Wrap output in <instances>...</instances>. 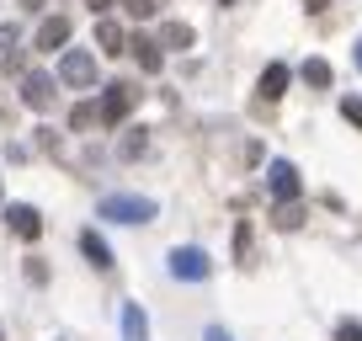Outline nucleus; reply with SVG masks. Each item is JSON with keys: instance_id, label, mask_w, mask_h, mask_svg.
<instances>
[{"instance_id": "nucleus-1", "label": "nucleus", "mask_w": 362, "mask_h": 341, "mask_svg": "<svg viewBox=\"0 0 362 341\" xmlns=\"http://www.w3.org/2000/svg\"><path fill=\"white\" fill-rule=\"evenodd\" d=\"M96 219H112V224H149L155 219V197H134V192H112L96 203Z\"/></svg>"}, {"instance_id": "nucleus-2", "label": "nucleus", "mask_w": 362, "mask_h": 341, "mask_svg": "<svg viewBox=\"0 0 362 341\" xmlns=\"http://www.w3.org/2000/svg\"><path fill=\"white\" fill-rule=\"evenodd\" d=\"M134 102H139V86H134V80H112V86L102 91V102H96V117H102L107 128H123L128 112H134Z\"/></svg>"}, {"instance_id": "nucleus-3", "label": "nucleus", "mask_w": 362, "mask_h": 341, "mask_svg": "<svg viewBox=\"0 0 362 341\" xmlns=\"http://www.w3.org/2000/svg\"><path fill=\"white\" fill-rule=\"evenodd\" d=\"M208 272H214L208 250H197V245H176L170 250V277H176V283H203Z\"/></svg>"}, {"instance_id": "nucleus-4", "label": "nucleus", "mask_w": 362, "mask_h": 341, "mask_svg": "<svg viewBox=\"0 0 362 341\" xmlns=\"http://www.w3.org/2000/svg\"><path fill=\"white\" fill-rule=\"evenodd\" d=\"M59 80H64V86H75V91L96 86V54H90V48H69V54L59 59Z\"/></svg>"}, {"instance_id": "nucleus-5", "label": "nucleus", "mask_w": 362, "mask_h": 341, "mask_svg": "<svg viewBox=\"0 0 362 341\" xmlns=\"http://www.w3.org/2000/svg\"><path fill=\"white\" fill-rule=\"evenodd\" d=\"M267 192L277 197V203H298L304 182H298V166H293V160H272V166H267Z\"/></svg>"}, {"instance_id": "nucleus-6", "label": "nucleus", "mask_w": 362, "mask_h": 341, "mask_svg": "<svg viewBox=\"0 0 362 341\" xmlns=\"http://www.w3.org/2000/svg\"><path fill=\"white\" fill-rule=\"evenodd\" d=\"M6 224H11V235L27 240V245L43 235V214H37L33 203H6Z\"/></svg>"}, {"instance_id": "nucleus-7", "label": "nucleus", "mask_w": 362, "mask_h": 341, "mask_svg": "<svg viewBox=\"0 0 362 341\" xmlns=\"http://www.w3.org/2000/svg\"><path fill=\"white\" fill-rule=\"evenodd\" d=\"M22 102L33 107V112H48V107H54V80H48L43 69H33V75H22Z\"/></svg>"}, {"instance_id": "nucleus-8", "label": "nucleus", "mask_w": 362, "mask_h": 341, "mask_svg": "<svg viewBox=\"0 0 362 341\" xmlns=\"http://www.w3.org/2000/svg\"><path fill=\"white\" fill-rule=\"evenodd\" d=\"M96 48H102L107 59H117V54H128V33L112 22V16H96Z\"/></svg>"}, {"instance_id": "nucleus-9", "label": "nucleus", "mask_w": 362, "mask_h": 341, "mask_svg": "<svg viewBox=\"0 0 362 341\" xmlns=\"http://www.w3.org/2000/svg\"><path fill=\"white\" fill-rule=\"evenodd\" d=\"M80 250H86V262L96 267V272H112V245H107L102 235H96V229H80Z\"/></svg>"}, {"instance_id": "nucleus-10", "label": "nucleus", "mask_w": 362, "mask_h": 341, "mask_svg": "<svg viewBox=\"0 0 362 341\" xmlns=\"http://www.w3.org/2000/svg\"><path fill=\"white\" fill-rule=\"evenodd\" d=\"M128 54H134L139 59V69H144V75H155V69L160 64H165V54H160V37H128Z\"/></svg>"}, {"instance_id": "nucleus-11", "label": "nucleus", "mask_w": 362, "mask_h": 341, "mask_svg": "<svg viewBox=\"0 0 362 341\" xmlns=\"http://www.w3.org/2000/svg\"><path fill=\"white\" fill-rule=\"evenodd\" d=\"M64 43H69V16H48V22L37 27V48L54 54V48H64Z\"/></svg>"}, {"instance_id": "nucleus-12", "label": "nucleus", "mask_w": 362, "mask_h": 341, "mask_svg": "<svg viewBox=\"0 0 362 341\" xmlns=\"http://www.w3.org/2000/svg\"><path fill=\"white\" fill-rule=\"evenodd\" d=\"M288 80H293V69H288V64H267V69H261V96H267V102L288 96Z\"/></svg>"}, {"instance_id": "nucleus-13", "label": "nucleus", "mask_w": 362, "mask_h": 341, "mask_svg": "<svg viewBox=\"0 0 362 341\" xmlns=\"http://www.w3.org/2000/svg\"><path fill=\"white\" fill-rule=\"evenodd\" d=\"M235 262L240 267H256V229H250V219H240V224H235Z\"/></svg>"}, {"instance_id": "nucleus-14", "label": "nucleus", "mask_w": 362, "mask_h": 341, "mask_svg": "<svg viewBox=\"0 0 362 341\" xmlns=\"http://www.w3.org/2000/svg\"><path fill=\"white\" fill-rule=\"evenodd\" d=\"M123 341H149V320L139 304H123Z\"/></svg>"}, {"instance_id": "nucleus-15", "label": "nucleus", "mask_w": 362, "mask_h": 341, "mask_svg": "<svg viewBox=\"0 0 362 341\" xmlns=\"http://www.w3.org/2000/svg\"><path fill=\"white\" fill-rule=\"evenodd\" d=\"M192 43H197V33L187 22H165L160 27V48H192Z\"/></svg>"}, {"instance_id": "nucleus-16", "label": "nucleus", "mask_w": 362, "mask_h": 341, "mask_svg": "<svg viewBox=\"0 0 362 341\" xmlns=\"http://www.w3.org/2000/svg\"><path fill=\"white\" fill-rule=\"evenodd\" d=\"M298 75H304V86H315V91H325V86H330V64H325V59H304Z\"/></svg>"}, {"instance_id": "nucleus-17", "label": "nucleus", "mask_w": 362, "mask_h": 341, "mask_svg": "<svg viewBox=\"0 0 362 341\" xmlns=\"http://www.w3.org/2000/svg\"><path fill=\"white\" fill-rule=\"evenodd\" d=\"M304 224V208L298 203H277V229H298Z\"/></svg>"}, {"instance_id": "nucleus-18", "label": "nucleus", "mask_w": 362, "mask_h": 341, "mask_svg": "<svg viewBox=\"0 0 362 341\" xmlns=\"http://www.w3.org/2000/svg\"><path fill=\"white\" fill-rule=\"evenodd\" d=\"M144 144H149V139H144V128H139V134H128L123 144H117V155H123V160H139V155H144Z\"/></svg>"}, {"instance_id": "nucleus-19", "label": "nucleus", "mask_w": 362, "mask_h": 341, "mask_svg": "<svg viewBox=\"0 0 362 341\" xmlns=\"http://www.w3.org/2000/svg\"><path fill=\"white\" fill-rule=\"evenodd\" d=\"M96 123V102H80L75 112H69V128H90Z\"/></svg>"}, {"instance_id": "nucleus-20", "label": "nucleus", "mask_w": 362, "mask_h": 341, "mask_svg": "<svg viewBox=\"0 0 362 341\" xmlns=\"http://www.w3.org/2000/svg\"><path fill=\"white\" fill-rule=\"evenodd\" d=\"M341 117H346L351 128H362V102H357V96H346V102H341Z\"/></svg>"}, {"instance_id": "nucleus-21", "label": "nucleus", "mask_w": 362, "mask_h": 341, "mask_svg": "<svg viewBox=\"0 0 362 341\" xmlns=\"http://www.w3.org/2000/svg\"><path fill=\"white\" fill-rule=\"evenodd\" d=\"M336 341H362V325H357V320H341V325H336Z\"/></svg>"}, {"instance_id": "nucleus-22", "label": "nucleus", "mask_w": 362, "mask_h": 341, "mask_svg": "<svg viewBox=\"0 0 362 341\" xmlns=\"http://www.w3.org/2000/svg\"><path fill=\"white\" fill-rule=\"evenodd\" d=\"M123 6H128L134 16H155V11H160V0H123Z\"/></svg>"}, {"instance_id": "nucleus-23", "label": "nucleus", "mask_w": 362, "mask_h": 341, "mask_svg": "<svg viewBox=\"0 0 362 341\" xmlns=\"http://www.w3.org/2000/svg\"><path fill=\"white\" fill-rule=\"evenodd\" d=\"M203 341H235V336H229L224 325H208V336H203Z\"/></svg>"}, {"instance_id": "nucleus-24", "label": "nucleus", "mask_w": 362, "mask_h": 341, "mask_svg": "<svg viewBox=\"0 0 362 341\" xmlns=\"http://www.w3.org/2000/svg\"><path fill=\"white\" fill-rule=\"evenodd\" d=\"M86 6H90V16H107V11H112V0H86Z\"/></svg>"}, {"instance_id": "nucleus-25", "label": "nucleus", "mask_w": 362, "mask_h": 341, "mask_svg": "<svg viewBox=\"0 0 362 341\" xmlns=\"http://www.w3.org/2000/svg\"><path fill=\"white\" fill-rule=\"evenodd\" d=\"M0 48H11V27H0Z\"/></svg>"}, {"instance_id": "nucleus-26", "label": "nucleus", "mask_w": 362, "mask_h": 341, "mask_svg": "<svg viewBox=\"0 0 362 341\" xmlns=\"http://www.w3.org/2000/svg\"><path fill=\"white\" fill-rule=\"evenodd\" d=\"M22 6H27V11H43V0H22Z\"/></svg>"}, {"instance_id": "nucleus-27", "label": "nucleus", "mask_w": 362, "mask_h": 341, "mask_svg": "<svg viewBox=\"0 0 362 341\" xmlns=\"http://www.w3.org/2000/svg\"><path fill=\"white\" fill-rule=\"evenodd\" d=\"M304 6H309V11H325V0H304Z\"/></svg>"}, {"instance_id": "nucleus-28", "label": "nucleus", "mask_w": 362, "mask_h": 341, "mask_svg": "<svg viewBox=\"0 0 362 341\" xmlns=\"http://www.w3.org/2000/svg\"><path fill=\"white\" fill-rule=\"evenodd\" d=\"M357 64H362V43H357Z\"/></svg>"}, {"instance_id": "nucleus-29", "label": "nucleus", "mask_w": 362, "mask_h": 341, "mask_svg": "<svg viewBox=\"0 0 362 341\" xmlns=\"http://www.w3.org/2000/svg\"><path fill=\"white\" fill-rule=\"evenodd\" d=\"M218 6H229V0H218Z\"/></svg>"}]
</instances>
